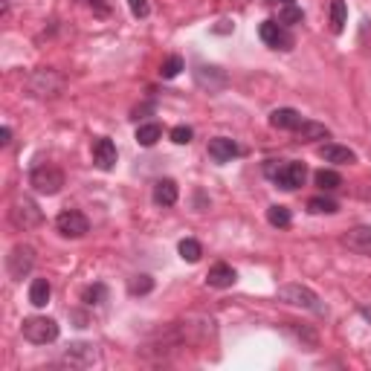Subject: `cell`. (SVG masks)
I'll use <instances>...</instances> for the list:
<instances>
[{"instance_id": "obj_1", "label": "cell", "mask_w": 371, "mask_h": 371, "mask_svg": "<svg viewBox=\"0 0 371 371\" xmlns=\"http://www.w3.org/2000/svg\"><path fill=\"white\" fill-rule=\"evenodd\" d=\"M264 174H267L276 186L293 191V189H299V186H305L308 169H305V162H284V166H279L276 160H270L267 166H264Z\"/></svg>"}, {"instance_id": "obj_2", "label": "cell", "mask_w": 371, "mask_h": 371, "mask_svg": "<svg viewBox=\"0 0 371 371\" xmlns=\"http://www.w3.org/2000/svg\"><path fill=\"white\" fill-rule=\"evenodd\" d=\"M284 305H293V308H305L316 316H325V305H322V299L316 296L310 287L305 284H282L279 287V293H276Z\"/></svg>"}, {"instance_id": "obj_3", "label": "cell", "mask_w": 371, "mask_h": 371, "mask_svg": "<svg viewBox=\"0 0 371 371\" xmlns=\"http://www.w3.org/2000/svg\"><path fill=\"white\" fill-rule=\"evenodd\" d=\"M21 334L32 346H50V342L59 339V322L50 319V316H30V319H23Z\"/></svg>"}, {"instance_id": "obj_4", "label": "cell", "mask_w": 371, "mask_h": 371, "mask_svg": "<svg viewBox=\"0 0 371 371\" xmlns=\"http://www.w3.org/2000/svg\"><path fill=\"white\" fill-rule=\"evenodd\" d=\"M64 87V78L50 70V67H41V70H35L30 76V81H26V90H30V96H35V99H52V96H59Z\"/></svg>"}, {"instance_id": "obj_5", "label": "cell", "mask_w": 371, "mask_h": 371, "mask_svg": "<svg viewBox=\"0 0 371 371\" xmlns=\"http://www.w3.org/2000/svg\"><path fill=\"white\" fill-rule=\"evenodd\" d=\"M30 183L35 191H41V195H59L64 186V174L56 166H35L30 174Z\"/></svg>"}, {"instance_id": "obj_6", "label": "cell", "mask_w": 371, "mask_h": 371, "mask_svg": "<svg viewBox=\"0 0 371 371\" xmlns=\"http://www.w3.org/2000/svg\"><path fill=\"white\" fill-rule=\"evenodd\" d=\"M32 267H35V250L30 244H18L15 250L6 255V270H9V276L15 282H21L23 276H30Z\"/></svg>"}, {"instance_id": "obj_7", "label": "cell", "mask_w": 371, "mask_h": 371, "mask_svg": "<svg viewBox=\"0 0 371 371\" xmlns=\"http://www.w3.org/2000/svg\"><path fill=\"white\" fill-rule=\"evenodd\" d=\"M9 218H12V224H15L18 229H32V226H38L41 221H44V215H41L38 203L30 200V198H18L15 203H12Z\"/></svg>"}, {"instance_id": "obj_8", "label": "cell", "mask_w": 371, "mask_h": 371, "mask_svg": "<svg viewBox=\"0 0 371 371\" xmlns=\"http://www.w3.org/2000/svg\"><path fill=\"white\" fill-rule=\"evenodd\" d=\"M258 35H261V41H264L267 47H273V50H293V35L287 32V26L284 23H279V21H264L258 26Z\"/></svg>"}, {"instance_id": "obj_9", "label": "cell", "mask_w": 371, "mask_h": 371, "mask_svg": "<svg viewBox=\"0 0 371 371\" xmlns=\"http://www.w3.org/2000/svg\"><path fill=\"white\" fill-rule=\"evenodd\" d=\"M56 229L61 232L64 238H81V235H87V218L81 215L78 209H64L59 218H56Z\"/></svg>"}, {"instance_id": "obj_10", "label": "cell", "mask_w": 371, "mask_h": 371, "mask_svg": "<svg viewBox=\"0 0 371 371\" xmlns=\"http://www.w3.org/2000/svg\"><path fill=\"white\" fill-rule=\"evenodd\" d=\"M93 162H96V169H102V171H111L116 166V145H114V140L99 136V140L93 142Z\"/></svg>"}, {"instance_id": "obj_11", "label": "cell", "mask_w": 371, "mask_h": 371, "mask_svg": "<svg viewBox=\"0 0 371 371\" xmlns=\"http://www.w3.org/2000/svg\"><path fill=\"white\" fill-rule=\"evenodd\" d=\"M342 244L357 255H371V226H354L342 235Z\"/></svg>"}, {"instance_id": "obj_12", "label": "cell", "mask_w": 371, "mask_h": 371, "mask_svg": "<svg viewBox=\"0 0 371 371\" xmlns=\"http://www.w3.org/2000/svg\"><path fill=\"white\" fill-rule=\"evenodd\" d=\"M235 279H238V273L232 270L226 261H218V264L206 273V284L215 287V290H226V287L235 284Z\"/></svg>"}, {"instance_id": "obj_13", "label": "cell", "mask_w": 371, "mask_h": 371, "mask_svg": "<svg viewBox=\"0 0 371 371\" xmlns=\"http://www.w3.org/2000/svg\"><path fill=\"white\" fill-rule=\"evenodd\" d=\"M61 360H64L67 365L85 368V365H90V363L96 360V348L90 346V342H73V346L64 351V357H61Z\"/></svg>"}, {"instance_id": "obj_14", "label": "cell", "mask_w": 371, "mask_h": 371, "mask_svg": "<svg viewBox=\"0 0 371 371\" xmlns=\"http://www.w3.org/2000/svg\"><path fill=\"white\" fill-rule=\"evenodd\" d=\"M195 78H198V85L206 87L209 93H218L226 87V76H224V70H218V67H198Z\"/></svg>"}, {"instance_id": "obj_15", "label": "cell", "mask_w": 371, "mask_h": 371, "mask_svg": "<svg viewBox=\"0 0 371 371\" xmlns=\"http://www.w3.org/2000/svg\"><path fill=\"white\" fill-rule=\"evenodd\" d=\"M319 157H322L325 162H337V166H351V162H357L354 151L346 148V145H337V142L322 145V148H319Z\"/></svg>"}, {"instance_id": "obj_16", "label": "cell", "mask_w": 371, "mask_h": 371, "mask_svg": "<svg viewBox=\"0 0 371 371\" xmlns=\"http://www.w3.org/2000/svg\"><path fill=\"white\" fill-rule=\"evenodd\" d=\"M209 157L215 162H229L232 157H238L235 140H229V136H215V140H209Z\"/></svg>"}, {"instance_id": "obj_17", "label": "cell", "mask_w": 371, "mask_h": 371, "mask_svg": "<svg viewBox=\"0 0 371 371\" xmlns=\"http://www.w3.org/2000/svg\"><path fill=\"white\" fill-rule=\"evenodd\" d=\"M301 122H305V119H301V114L293 111V107H279V111L270 114V125L279 128V131H296Z\"/></svg>"}, {"instance_id": "obj_18", "label": "cell", "mask_w": 371, "mask_h": 371, "mask_svg": "<svg viewBox=\"0 0 371 371\" xmlns=\"http://www.w3.org/2000/svg\"><path fill=\"white\" fill-rule=\"evenodd\" d=\"M296 136L301 142H313V140H328V136H331V131H328L322 122H301V125L296 128Z\"/></svg>"}, {"instance_id": "obj_19", "label": "cell", "mask_w": 371, "mask_h": 371, "mask_svg": "<svg viewBox=\"0 0 371 371\" xmlns=\"http://www.w3.org/2000/svg\"><path fill=\"white\" fill-rule=\"evenodd\" d=\"M177 183L174 180H157L154 183V203L157 206H174L177 203Z\"/></svg>"}, {"instance_id": "obj_20", "label": "cell", "mask_w": 371, "mask_h": 371, "mask_svg": "<svg viewBox=\"0 0 371 371\" xmlns=\"http://www.w3.org/2000/svg\"><path fill=\"white\" fill-rule=\"evenodd\" d=\"M50 296H52L50 282H47V279H35L32 287H30V301H32V305H35V308H47Z\"/></svg>"}, {"instance_id": "obj_21", "label": "cell", "mask_w": 371, "mask_h": 371, "mask_svg": "<svg viewBox=\"0 0 371 371\" xmlns=\"http://www.w3.org/2000/svg\"><path fill=\"white\" fill-rule=\"evenodd\" d=\"M160 136H162V128L157 125V122H148V125H140V128H136V142H140L142 148L157 145Z\"/></svg>"}, {"instance_id": "obj_22", "label": "cell", "mask_w": 371, "mask_h": 371, "mask_svg": "<svg viewBox=\"0 0 371 371\" xmlns=\"http://www.w3.org/2000/svg\"><path fill=\"white\" fill-rule=\"evenodd\" d=\"M267 221H270V226L287 229V226H290V221H293V215H290V209H287V206L276 203V206H270V209H267Z\"/></svg>"}, {"instance_id": "obj_23", "label": "cell", "mask_w": 371, "mask_h": 371, "mask_svg": "<svg viewBox=\"0 0 371 371\" xmlns=\"http://www.w3.org/2000/svg\"><path fill=\"white\" fill-rule=\"evenodd\" d=\"M348 23V9H346V0H331V30L339 35Z\"/></svg>"}, {"instance_id": "obj_24", "label": "cell", "mask_w": 371, "mask_h": 371, "mask_svg": "<svg viewBox=\"0 0 371 371\" xmlns=\"http://www.w3.org/2000/svg\"><path fill=\"white\" fill-rule=\"evenodd\" d=\"M316 186H319L322 191H334V189H339L342 186V177L334 171V169H322V171H316Z\"/></svg>"}, {"instance_id": "obj_25", "label": "cell", "mask_w": 371, "mask_h": 371, "mask_svg": "<svg viewBox=\"0 0 371 371\" xmlns=\"http://www.w3.org/2000/svg\"><path fill=\"white\" fill-rule=\"evenodd\" d=\"M177 253H180L183 261H189V264H195V261H200L203 255V246L195 241V238H183L180 246H177Z\"/></svg>"}, {"instance_id": "obj_26", "label": "cell", "mask_w": 371, "mask_h": 371, "mask_svg": "<svg viewBox=\"0 0 371 371\" xmlns=\"http://www.w3.org/2000/svg\"><path fill=\"white\" fill-rule=\"evenodd\" d=\"M308 212H313V215H334V212H339V206L331 198H310L308 200Z\"/></svg>"}, {"instance_id": "obj_27", "label": "cell", "mask_w": 371, "mask_h": 371, "mask_svg": "<svg viewBox=\"0 0 371 371\" xmlns=\"http://www.w3.org/2000/svg\"><path fill=\"white\" fill-rule=\"evenodd\" d=\"M128 290H131V296H145V293L154 290V279L151 276H134L128 282Z\"/></svg>"}, {"instance_id": "obj_28", "label": "cell", "mask_w": 371, "mask_h": 371, "mask_svg": "<svg viewBox=\"0 0 371 371\" xmlns=\"http://www.w3.org/2000/svg\"><path fill=\"white\" fill-rule=\"evenodd\" d=\"M305 21V12H301L296 3H290V6H282V12H279V23H284V26H293V23H301Z\"/></svg>"}, {"instance_id": "obj_29", "label": "cell", "mask_w": 371, "mask_h": 371, "mask_svg": "<svg viewBox=\"0 0 371 371\" xmlns=\"http://www.w3.org/2000/svg\"><path fill=\"white\" fill-rule=\"evenodd\" d=\"M105 296H107V287L105 284H90L87 290L81 293V301H85V305H102Z\"/></svg>"}, {"instance_id": "obj_30", "label": "cell", "mask_w": 371, "mask_h": 371, "mask_svg": "<svg viewBox=\"0 0 371 371\" xmlns=\"http://www.w3.org/2000/svg\"><path fill=\"white\" fill-rule=\"evenodd\" d=\"M183 70V59L180 56H171V59H166L162 61V67H160V76L162 78H174L177 73Z\"/></svg>"}, {"instance_id": "obj_31", "label": "cell", "mask_w": 371, "mask_h": 371, "mask_svg": "<svg viewBox=\"0 0 371 371\" xmlns=\"http://www.w3.org/2000/svg\"><path fill=\"white\" fill-rule=\"evenodd\" d=\"M191 136H195V131H191L189 125H177V128H171V140H174L177 145H189V142H191Z\"/></svg>"}, {"instance_id": "obj_32", "label": "cell", "mask_w": 371, "mask_h": 371, "mask_svg": "<svg viewBox=\"0 0 371 371\" xmlns=\"http://www.w3.org/2000/svg\"><path fill=\"white\" fill-rule=\"evenodd\" d=\"M128 6H131V12L136 18H148V0H128Z\"/></svg>"}, {"instance_id": "obj_33", "label": "cell", "mask_w": 371, "mask_h": 371, "mask_svg": "<svg viewBox=\"0 0 371 371\" xmlns=\"http://www.w3.org/2000/svg\"><path fill=\"white\" fill-rule=\"evenodd\" d=\"M9 140H12V131L3 125V128H0V142H3V145H9Z\"/></svg>"}, {"instance_id": "obj_34", "label": "cell", "mask_w": 371, "mask_h": 371, "mask_svg": "<svg viewBox=\"0 0 371 371\" xmlns=\"http://www.w3.org/2000/svg\"><path fill=\"white\" fill-rule=\"evenodd\" d=\"M267 3H282V6H290V3H296V0H267Z\"/></svg>"}, {"instance_id": "obj_35", "label": "cell", "mask_w": 371, "mask_h": 371, "mask_svg": "<svg viewBox=\"0 0 371 371\" xmlns=\"http://www.w3.org/2000/svg\"><path fill=\"white\" fill-rule=\"evenodd\" d=\"M363 316H368V319H371V308H363Z\"/></svg>"}, {"instance_id": "obj_36", "label": "cell", "mask_w": 371, "mask_h": 371, "mask_svg": "<svg viewBox=\"0 0 371 371\" xmlns=\"http://www.w3.org/2000/svg\"><path fill=\"white\" fill-rule=\"evenodd\" d=\"M87 3H99V0H87Z\"/></svg>"}]
</instances>
